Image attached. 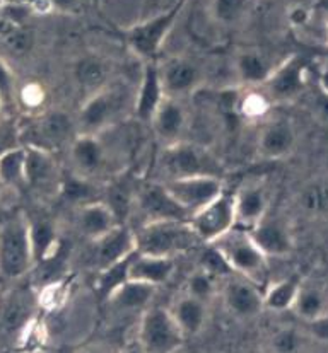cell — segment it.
<instances>
[{
	"label": "cell",
	"instance_id": "7a4b0ae2",
	"mask_svg": "<svg viewBox=\"0 0 328 353\" xmlns=\"http://www.w3.org/2000/svg\"><path fill=\"white\" fill-rule=\"evenodd\" d=\"M35 268L26 215L17 212L0 224V283H17Z\"/></svg>",
	"mask_w": 328,
	"mask_h": 353
},
{
	"label": "cell",
	"instance_id": "44dd1931",
	"mask_svg": "<svg viewBox=\"0 0 328 353\" xmlns=\"http://www.w3.org/2000/svg\"><path fill=\"white\" fill-rule=\"evenodd\" d=\"M164 97L166 94L163 82H161L160 65H157L156 60L146 62L142 74H140L139 85L135 89V97H133L132 113L135 117L137 123L149 125Z\"/></svg>",
	"mask_w": 328,
	"mask_h": 353
},
{
	"label": "cell",
	"instance_id": "f6af8a7d",
	"mask_svg": "<svg viewBox=\"0 0 328 353\" xmlns=\"http://www.w3.org/2000/svg\"><path fill=\"white\" fill-rule=\"evenodd\" d=\"M50 2L55 3V6L59 7V9L68 10V9H72V7H74L75 3H77V0H50Z\"/></svg>",
	"mask_w": 328,
	"mask_h": 353
},
{
	"label": "cell",
	"instance_id": "ac0fdd59",
	"mask_svg": "<svg viewBox=\"0 0 328 353\" xmlns=\"http://www.w3.org/2000/svg\"><path fill=\"white\" fill-rule=\"evenodd\" d=\"M149 127L163 147L186 140V133L190 130V113L185 106V99L164 97Z\"/></svg>",
	"mask_w": 328,
	"mask_h": 353
},
{
	"label": "cell",
	"instance_id": "74e56055",
	"mask_svg": "<svg viewBox=\"0 0 328 353\" xmlns=\"http://www.w3.org/2000/svg\"><path fill=\"white\" fill-rule=\"evenodd\" d=\"M198 268L218 279L219 282L234 275L228 261L219 253L218 248L212 246V244H204V248H202L200 254H198Z\"/></svg>",
	"mask_w": 328,
	"mask_h": 353
},
{
	"label": "cell",
	"instance_id": "816d5d0a",
	"mask_svg": "<svg viewBox=\"0 0 328 353\" xmlns=\"http://www.w3.org/2000/svg\"><path fill=\"white\" fill-rule=\"evenodd\" d=\"M327 41H328V28H327Z\"/></svg>",
	"mask_w": 328,
	"mask_h": 353
},
{
	"label": "cell",
	"instance_id": "9c48e42d",
	"mask_svg": "<svg viewBox=\"0 0 328 353\" xmlns=\"http://www.w3.org/2000/svg\"><path fill=\"white\" fill-rule=\"evenodd\" d=\"M26 135L33 139L28 140L23 147H39L55 152L57 149L68 145L74 140V137L77 135V123L64 110H50L36 117L28 128L21 127V140Z\"/></svg>",
	"mask_w": 328,
	"mask_h": 353
},
{
	"label": "cell",
	"instance_id": "8d00e7d4",
	"mask_svg": "<svg viewBox=\"0 0 328 353\" xmlns=\"http://www.w3.org/2000/svg\"><path fill=\"white\" fill-rule=\"evenodd\" d=\"M219 292V280L212 275L205 273L204 270L197 268L195 272L190 273L185 283V294L192 295L202 302H211Z\"/></svg>",
	"mask_w": 328,
	"mask_h": 353
},
{
	"label": "cell",
	"instance_id": "d4e9b609",
	"mask_svg": "<svg viewBox=\"0 0 328 353\" xmlns=\"http://www.w3.org/2000/svg\"><path fill=\"white\" fill-rule=\"evenodd\" d=\"M276 67L277 63H273L269 59V55L253 48L241 50L233 60L234 79L247 88L265 84L272 72L276 70Z\"/></svg>",
	"mask_w": 328,
	"mask_h": 353
},
{
	"label": "cell",
	"instance_id": "ffe728a7",
	"mask_svg": "<svg viewBox=\"0 0 328 353\" xmlns=\"http://www.w3.org/2000/svg\"><path fill=\"white\" fill-rule=\"evenodd\" d=\"M248 234L267 258H286L294 250V239L287 222L270 214L248 229Z\"/></svg>",
	"mask_w": 328,
	"mask_h": 353
},
{
	"label": "cell",
	"instance_id": "f907efd6",
	"mask_svg": "<svg viewBox=\"0 0 328 353\" xmlns=\"http://www.w3.org/2000/svg\"><path fill=\"white\" fill-rule=\"evenodd\" d=\"M6 186H3V183H2V179H0V198H2V194H3V192H6Z\"/></svg>",
	"mask_w": 328,
	"mask_h": 353
},
{
	"label": "cell",
	"instance_id": "60d3db41",
	"mask_svg": "<svg viewBox=\"0 0 328 353\" xmlns=\"http://www.w3.org/2000/svg\"><path fill=\"white\" fill-rule=\"evenodd\" d=\"M17 147H23L21 125H17V121L12 118H2L0 120V156Z\"/></svg>",
	"mask_w": 328,
	"mask_h": 353
},
{
	"label": "cell",
	"instance_id": "484cf974",
	"mask_svg": "<svg viewBox=\"0 0 328 353\" xmlns=\"http://www.w3.org/2000/svg\"><path fill=\"white\" fill-rule=\"evenodd\" d=\"M176 272V258L151 256V254L137 253L132 256L128 266V280L149 283L160 289L168 283Z\"/></svg>",
	"mask_w": 328,
	"mask_h": 353
},
{
	"label": "cell",
	"instance_id": "e575fe53",
	"mask_svg": "<svg viewBox=\"0 0 328 353\" xmlns=\"http://www.w3.org/2000/svg\"><path fill=\"white\" fill-rule=\"evenodd\" d=\"M24 147L9 150L0 156V179L7 190L26 188V174H24Z\"/></svg>",
	"mask_w": 328,
	"mask_h": 353
},
{
	"label": "cell",
	"instance_id": "6da1fadb",
	"mask_svg": "<svg viewBox=\"0 0 328 353\" xmlns=\"http://www.w3.org/2000/svg\"><path fill=\"white\" fill-rule=\"evenodd\" d=\"M156 181L166 183L173 179L212 176L224 179V165L219 157L205 145L192 140H182L173 145H164L156 161Z\"/></svg>",
	"mask_w": 328,
	"mask_h": 353
},
{
	"label": "cell",
	"instance_id": "ab89813d",
	"mask_svg": "<svg viewBox=\"0 0 328 353\" xmlns=\"http://www.w3.org/2000/svg\"><path fill=\"white\" fill-rule=\"evenodd\" d=\"M0 99L6 106V111H10V108L17 104L16 75L2 59H0Z\"/></svg>",
	"mask_w": 328,
	"mask_h": 353
},
{
	"label": "cell",
	"instance_id": "5bb4252c",
	"mask_svg": "<svg viewBox=\"0 0 328 353\" xmlns=\"http://www.w3.org/2000/svg\"><path fill=\"white\" fill-rule=\"evenodd\" d=\"M160 75L166 97L185 99L195 94L205 84V70L183 57H173L160 63Z\"/></svg>",
	"mask_w": 328,
	"mask_h": 353
},
{
	"label": "cell",
	"instance_id": "7c38bea8",
	"mask_svg": "<svg viewBox=\"0 0 328 353\" xmlns=\"http://www.w3.org/2000/svg\"><path fill=\"white\" fill-rule=\"evenodd\" d=\"M132 210H137V214L144 219L142 224L160 221H190V215L176 203L175 198L160 181L139 186Z\"/></svg>",
	"mask_w": 328,
	"mask_h": 353
},
{
	"label": "cell",
	"instance_id": "4dcf8cb0",
	"mask_svg": "<svg viewBox=\"0 0 328 353\" xmlns=\"http://www.w3.org/2000/svg\"><path fill=\"white\" fill-rule=\"evenodd\" d=\"M57 194L62 200H66L67 203L79 208L82 205L103 200V188H101L98 181H95V179L82 178V176L72 172L67 178H62V183H60L59 193Z\"/></svg>",
	"mask_w": 328,
	"mask_h": 353
},
{
	"label": "cell",
	"instance_id": "d590c367",
	"mask_svg": "<svg viewBox=\"0 0 328 353\" xmlns=\"http://www.w3.org/2000/svg\"><path fill=\"white\" fill-rule=\"evenodd\" d=\"M299 208L309 215H328V181H313L299 193Z\"/></svg>",
	"mask_w": 328,
	"mask_h": 353
},
{
	"label": "cell",
	"instance_id": "52a82bcc",
	"mask_svg": "<svg viewBox=\"0 0 328 353\" xmlns=\"http://www.w3.org/2000/svg\"><path fill=\"white\" fill-rule=\"evenodd\" d=\"M39 312L38 292L33 287H12L0 301V340L19 343Z\"/></svg>",
	"mask_w": 328,
	"mask_h": 353
},
{
	"label": "cell",
	"instance_id": "f546056e",
	"mask_svg": "<svg viewBox=\"0 0 328 353\" xmlns=\"http://www.w3.org/2000/svg\"><path fill=\"white\" fill-rule=\"evenodd\" d=\"M291 311L305 323L320 318L328 312V289L320 282L301 280V285H299Z\"/></svg>",
	"mask_w": 328,
	"mask_h": 353
},
{
	"label": "cell",
	"instance_id": "cb8c5ba5",
	"mask_svg": "<svg viewBox=\"0 0 328 353\" xmlns=\"http://www.w3.org/2000/svg\"><path fill=\"white\" fill-rule=\"evenodd\" d=\"M122 222L115 212L103 200L82 205L75 208V227L77 232L88 241H96L111 229L120 225Z\"/></svg>",
	"mask_w": 328,
	"mask_h": 353
},
{
	"label": "cell",
	"instance_id": "f1b7e54d",
	"mask_svg": "<svg viewBox=\"0 0 328 353\" xmlns=\"http://www.w3.org/2000/svg\"><path fill=\"white\" fill-rule=\"evenodd\" d=\"M156 292L157 287L149 285V283L127 280L106 299V302L118 312H140L142 314L151 305Z\"/></svg>",
	"mask_w": 328,
	"mask_h": 353
},
{
	"label": "cell",
	"instance_id": "d6986e66",
	"mask_svg": "<svg viewBox=\"0 0 328 353\" xmlns=\"http://www.w3.org/2000/svg\"><path fill=\"white\" fill-rule=\"evenodd\" d=\"M24 174H26V188H33L43 193H59L62 183L59 162L53 152L39 147H24Z\"/></svg>",
	"mask_w": 328,
	"mask_h": 353
},
{
	"label": "cell",
	"instance_id": "7402d4cb",
	"mask_svg": "<svg viewBox=\"0 0 328 353\" xmlns=\"http://www.w3.org/2000/svg\"><path fill=\"white\" fill-rule=\"evenodd\" d=\"M93 244V266L96 272L120 261V259L131 256L135 253V234L127 224H120L99 239L91 241Z\"/></svg>",
	"mask_w": 328,
	"mask_h": 353
},
{
	"label": "cell",
	"instance_id": "83f0119b",
	"mask_svg": "<svg viewBox=\"0 0 328 353\" xmlns=\"http://www.w3.org/2000/svg\"><path fill=\"white\" fill-rule=\"evenodd\" d=\"M28 227H30V241L31 250H33L35 266L39 263L52 258L57 251L62 248L59 230L57 225L50 221L48 217L36 215V217H28Z\"/></svg>",
	"mask_w": 328,
	"mask_h": 353
},
{
	"label": "cell",
	"instance_id": "8fae6325",
	"mask_svg": "<svg viewBox=\"0 0 328 353\" xmlns=\"http://www.w3.org/2000/svg\"><path fill=\"white\" fill-rule=\"evenodd\" d=\"M190 225L202 244H212L236 227L234 196L222 193L190 217Z\"/></svg>",
	"mask_w": 328,
	"mask_h": 353
},
{
	"label": "cell",
	"instance_id": "bcb514c9",
	"mask_svg": "<svg viewBox=\"0 0 328 353\" xmlns=\"http://www.w3.org/2000/svg\"><path fill=\"white\" fill-rule=\"evenodd\" d=\"M120 353H144V350L139 347V343H137V341H133L132 345H128V347L124 348Z\"/></svg>",
	"mask_w": 328,
	"mask_h": 353
},
{
	"label": "cell",
	"instance_id": "ee69618b",
	"mask_svg": "<svg viewBox=\"0 0 328 353\" xmlns=\"http://www.w3.org/2000/svg\"><path fill=\"white\" fill-rule=\"evenodd\" d=\"M77 353H113L106 345H88V347H82Z\"/></svg>",
	"mask_w": 328,
	"mask_h": 353
},
{
	"label": "cell",
	"instance_id": "681fc988",
	"mask_svg": "<svg viewBox=\"0 0 328 353\" xmlns=\"http://www.w3.org/2000/svg\"><path fill=\"white\" fill-rule=\"evenodd\" d=\"M2 118H6V106H3L2 99H0V120H2Z\"/></svg>",
	"mask_w": 328,
	"mask_h": 353
},
{
	"label": "cell",
	"instance_id": "d6a6232c",
	"mask_svg": "<svg viewBox=\"0 0 328 353\" xmlns=\"http://www.w3.org/2000/svg\"><path fill=\"white\" fill-rule=\"evenodd\" d=\"M301 279L299 276H286L282 280H277L272 285L263 289V307L273 312L291 311L296 295H298Z\"/></svg>",
	"mask_w": 328,
	"mask_h": 353
},
{
	"label": "cell",
	"instance_id": "4316f807",
	"mask_svg": "<svg viewBox=\"0 0 328 353\" xmlns=\"http://www.w3.org/2000/svg\"><path fill=\"white\" fill-rule=\"evenodd\" d=\"M168 309L186 340L200 334L207 324L209 304L189 294H183L182 297L176 299Z\"/></svg>",
	"mask_w": 328,
	"mask_h": 353
},
{
	"label": "cell",
	"instance_id": "277c9868",
	"mask_svg": "<svg viewBox=\"0 0 328 353\" xmlns=\"http://www.w3.org/2000/svg\"><path fill=\"white\" fill-rule=\"evenodd\" d=\"M133 97H135V92L131 94L122 85L108 82L103 89L86 97L84 104L75 118L77 133L99 135L115 125L124 123L120 121V118L125 108H131L133 111Z\"/></svg>",
	"mask_w": 328,
	"mask_h": 353
},
{
	"label": "cell",
	"instance_id": "b9f144b4",
	"mask_svg": "<svg viewBox=\"0 0 328 353\" xmlns=\"http://www.w3.org/2000/svg\"><path fill=\"white\" fill-rule=\"evenodd\" d=\"M272 347L277 353H294L299 347V336L294 330H280L273 334Z\"/></svg>",
	"mask_w": 328,
	"mask_h": 353
},
{
	"label": "cell",
	"instance_id": "2e32d148",
	"mask_svg": "<svg viewBox=\"0 0 328 353\" xmlns=\"http://www.w3.org/2000/svg\"><path fill=\"white\" fill-rule=\"evenodd\" d=\"M222 301L231 316L243 321L258 318L263 307V289L241 275H231L222 280Z\"/></svg>",
	"mask_w": 328,
	"mask_h": 353
},
{
	"label": "cell",
	"instance_id": "1f68e13d",
	"mask_svg": "<svg viewBox=\"0 0 328 353\" xmlns=\"http://www.w3.org/2000/svg\"><path fill=\"white\" fill-rule=\"evenodd\" d=\"M74 77L82 91L91 96L110 82V68L98 57H84L75 63Z\"/></svg>",
	"mask_w": 328,
	"mask_h": 353
},
{
	"label": "cell",
	"instance_id": "5b68a950",
	"mask_svg": "<svg viewBox=\"0 0 328 353\" xmlns=\"http://www.w3.org/2000/svg\"><path fill=\"white\" fill-rule=\"evenodd\" d=\"M212 246L218 248L236 275L244 276L258 287L265 283L269 275V258L258 250L247 229L234 227L212 243Z\"/></svg>",
	"mask_w": 328,
	"mask_h": 353
},
{
	"label": "cell",
	"instance_id": "f35d334b",
	"mask_svg": "<svg viewBox=\"0 0 328 353\" xmlns=\"http://www.w3.org/2000/svg\"><path fill=\"white\" fill-rule=\"evenodd\" d=\"M247 9V0H214L212 16L219 24H233L241 19Z\"/></svg>",
	"mask_w": 328,
	"mask_h": 353
},
{
	"label": "cell",
	"instance_id": "ba28073f",
	"mask_svg": "<svg viewBox=\"0 0 328 353\" xmlns=\"http://www.w3.org/2000/svg\"><path fill=\"white\" fill-rule=\"evenodd\" d=\"M115 149L108 145L103 135H89L77 133L68 143V161L72 164V172L89 179H99L104 174H113L110 164L113 162Z\"/></svg>",
	"mask_w": 328,
	"mask_h": 353
},
{
	"label": "cell",
	"instance_id": "7dc6e473",
	"mask_svg": "<svg viewBox=\"0 0 328 353\" xmlns=\"http://www.w3.org/2000/svg\"><path fill=\"white\" fill-rule=\"evenodd\" d=\"M0 3H23V6H35L38 0H0Z\"/></svg>",
	"mask_w": 328,
	"mask_h": 353
},
{
	"label": "cell",
	"instance_id": "3957f363",
	"mask_svg": "<svg viewBox=\"0 0 328 353\" xmlns=\"http://www.w3.org/2000/svg\"><path fill=\"white\" fill-rule=\"evenodd\" d=\"M137 253L176 258L178 254L204 246L189 221H160L133 229Z\"/></svg>",
	"mask_w": 328,
	"mask_h": 353
},
{
	"label": "cell",
	"instance_id": "9a60e30c",
	"mask_svg": "<svg viewBox=\"0 0 328 353\" xmlns=\"http://www.w3.org/2000/svg\"><path fill=\"white\" fill-rule=\"evenodd\" d=\"M308 62L302 57H291L276 67L269 81L262 85L269 101H293L305 92L308 82Z\"/></svg>",
	"mask_w": 328,
	"mask_h": 353
},
{
	"label": "cell",
	"instance_id": "7bdbcfd3",
	"mask_svg": "<svg viewBox=\"0 0 328 353\" xmlns=\"http://www.w3.org/2000/svg\"><path fill=\"white\" fill-rule=\"evenodd\" d=\"M306 326H308V333L311 334L315 340L328 343V312L320 316V318L313 319V321L306 323Z\"/></svg>",
	"mask_w": 328,
	"mask_h": 353
},
{
	"label": "cell",
	"instance_id": "4fadbf2b",
	"mask_svg": "<svg viewBox=\"0 0 328 353\" xmlns=\"http://www.w3.org/2000/svg\"><path fill=\"white\" fill-rule=\"evenodd\" d=\"M168 193L175 198L176 203L192 217L195 212L214 201L219 194L224 193V183L221 178L212 176H195L163 183Z\"/></svg>",
	"mask_w": 328,
	"mask_h": 353
},
{
	"label": "cell",
	"instance_id": "c3c4849f",
	"mask_svg": "<svg viewBox=\"0 0 328 353\" xmlns=\"http://www.w3.org/2000/svg\"><path fill=\"white\" fill-rule=\"evenodd\" d=\"M316 7L322 10H327L328 12V0H318V2H316Z\"/></svg>",
	"mask_w": 328,
	"mask_h": 353
},
{
	"label": "cell",
	"instance_id": "836d02e7",
	"mask_svg": "<svg viewBox=\"0 0 328 353\" xmlns=\"http://www.w3.org/2000/svg\"><path fill=\"white\" fill-rule=\"evenodd\" d=\"M135 253H132L131 256L120 259V261L113 263V265L106 266V268L96 272V280H95V292L101 301H106L122 283H125L128 280V266H131L132 256Z\"/></svg>",
	"mask_w": 328,
	"mask_h": 353
},
{
	"label": "cell",
	"instance_id": "e0dca14e",
	"mask_svg": "<svg viewBox=\"0 0 328 353\" xmlns=\"http://www.w3.org/2000/svg\"><path fill=\"white\" fill-rule=\"evenodd\" d=\"M298 147V130L286 117L267 121L257 135V154L263 161H280L289 157Z\"/></svg>",
	"mask_w": 328,
	"mask_h": 353
},
{
	"label": "cell",
	"instance_id": "30bf717a",
	"mask_svg": "<svg viewBox=\"0 0 328 353\" xmlns=\"http://www.w3.org/2000/svg\"><path fill=\"white\" fill-rule=\"evenodd\" d=\"M183 7V0L171 7L166 12L160 14V16L153 17L149 21L135 24L127 32V43L131 50L135 53L139 59L144 62H151L154 57L160 53L161 46L168 38L169 31H171L173 24L176 23V17L180 16V10Z\"/></svg>",
	"mask_w": 328,
	"mask_h": 353
},
{
	"label": "cell",
	"instance_id": "603a6c76",
	"mask_svg": "<svg viewBox=\"0 0 328 353\" xmlns=\"http://www.w3.org/2000/svg\"><path fill=\"white\" fill-rule=\"evenodd\" d=\"M234 196V212H236V227L251 229L269 214L270 194L265 183L248 181L238 188Z\"/></svg>",
	"mask_w": 328,
	"mask_h": 353
},
{
	"label": "cell",
	"instance_id": "8992f818",
	"mask_svg": "<svg viewBox=\"0 0 328 353\" xmlns=\"http://www.w3.org/2000/svg\"><path fill=\"white\" fill-rule=\"evenodd\" d=\"M135 341L144 353H176L185 345L186 338L169 309L149 305L140 314Z\"/></svg>",
	"mask_w": 328,
	"mask_h": 353
}]
</instances>
